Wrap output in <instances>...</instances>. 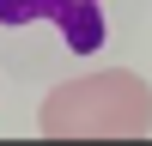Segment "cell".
<instances>
[{"label":"cell","instance_id":"cell-1","mask_svg":"<svg viewBox=\"0 0 152 146\" xmlns=\"http://www.w3.org/2000/svg\"><path fill=\"white\" fill-rule=\"evenodd\" d=\"M37 134L43 140H146L152 134V91L128 67L79 73L37 104Z\"/></svg>","mask_w":152,"mask_h":146},{"label":"cell","instance_id":"cell-2","mask_svg":"<svg viewBox=\"0 0 152 146\" xmlns=\"http://www.w3.org/2000/svg\"><path fill=\"white\" fill-rule=\"evenodd\" d=\"M55 24H61V43H67L73 55H91V49L110 36V24H104V6H97V0H67V6L55 12Z\"/></svg>","mask_w":152,"mask_h":146},{"label":"cell","instance_id":"cell-3","mask_svg":"<svg viewBox=\"0 0 152 146\" xmlns=\"http://www.w3.org/2000/svg\"><path fill=\"white\" fill-rule=\"evenodd\" d=\"M67 0H0V24H37V18H55Z\"/></svg>","mask_w":152,"mask_h":146}]
</instances>
